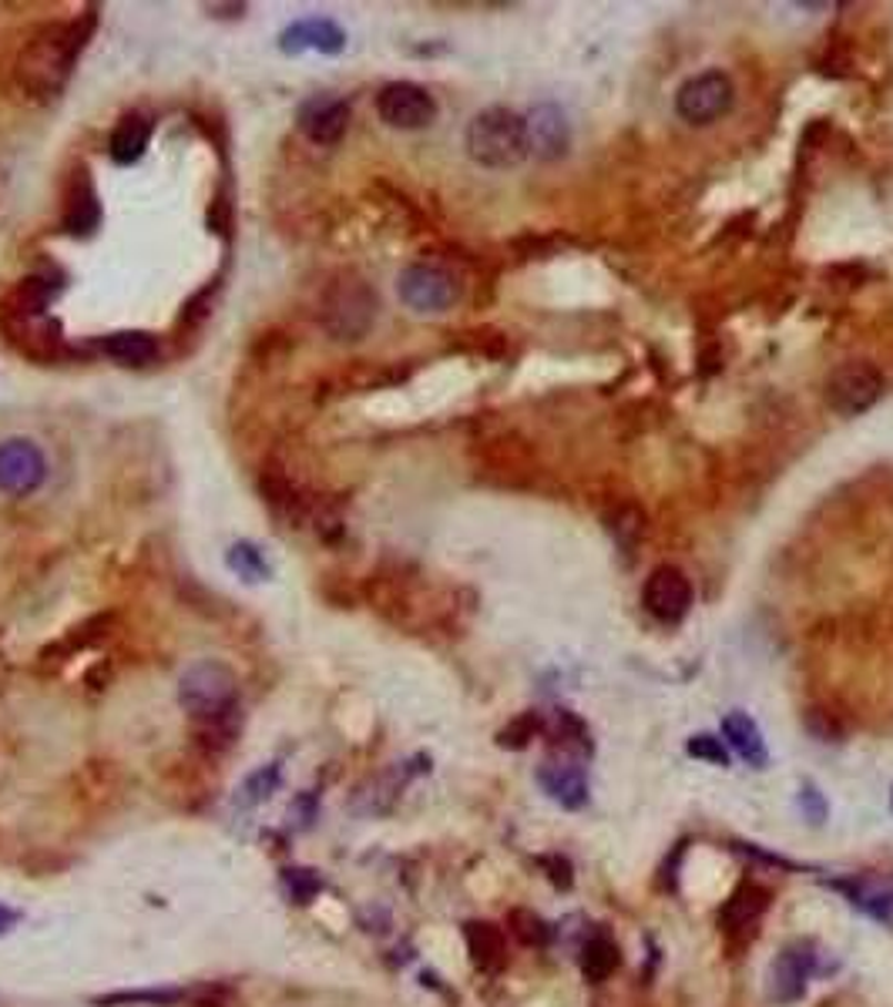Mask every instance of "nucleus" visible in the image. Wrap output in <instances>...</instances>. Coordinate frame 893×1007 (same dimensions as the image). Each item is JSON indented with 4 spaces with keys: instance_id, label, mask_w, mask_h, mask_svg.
Segmentation results:
<instances>
[{
    "instance_id": "f257e3e1",
    "label": "nucleus",
    "mask_w": 893,
    "mask_h": 1007,
    "mask_svg": "<svg viewBox=\"0 0 893 1007\" xmlns=\"http://www.w3.org/2000/svg\"><path fill=\"white\" fill-rule=\"evenodd\" d=\"M94 31V11L74 18V21H58L44 24L41 31L31 34L24 51L18 54V84L38 98L51 101L64 91L88 38Z\"/></svg>"
},
{
    "instance_id": "f03ea898",
    "label": "nucleus",
    "mask_w": 893,
    "mask_h": 1007,
    "mask_svg": "<svg viewBox=\"0 0 893 1007\" xmlns=\"http://www.w3.org/2000/svg\"><path fill=\"white\" fill-rule=\"evenodd\" d=\"M179 705L189 715L192 736H219L242 726L239 678L215 658H202L185 668L179 682Z\"/></svg>"
},
{
    "instance_id": "7ed1b4c3",
    "label": "nucleus",
    "mask_w": 893,
    "mask_h": 1007,
    "mask_svg": "<svg viewBox=\"0 0 893 1007\" xmlns=\"http://www.w3.org/2000/svg\"><path fill=\"white\" fill-rule=\"evenodd\" d=\"M468 155L481 165V169H518L528 155V121L524 114L511 111V108H484L471 118L468 134H464Z\"/></svg>"
},
{
    "instance_id": "20e7f679",
    "label": "nucleus",
    "mask_w": 893,
    "mask_h": 1007,
    "mask_svg": "<svg viewBox=\"0 0 893 1007\" xmlns=\"http://www.w3.org/2000/svg\"><path fill=\"white\" fill-rule=\"evenodd\" d=\"M380 313L377 290L357 272H337L320 296V323L337 343H357L363 340Z\"/></svg>"
},
{
    "instance_id": "39448f33",
    "label": "nucleus",
    "mask_w": 893,
    "mask_h": 1007,
    "mask_svg": "<svg viewBox=\"0 0 893 1007\" xmlns=\"http://www.w3.org/2000/svg\"><path fill=\"white\" fill-rule=\"evenodd\" d=\"M397 293L413 313H446L461 300V279L433 262H413L400 272Z\"/></svg>"
},
{
    "instance_id": "423d86ee",
    "label": "nucleus",
    "mask_w": 893,
    "mask_h": 1007,
    "mask_svg": "<svg viewBox=\"0 0 893 1007\" xmlns=\"http://www.w3.org/2000/svg\"><path fill=\"white\" fill-rule=\"evenodd\" d=\"M880 396H883V376L866 360L843 363L826 380V403L840 416H856L870 410Z\"/></svg>"
},
{
    "instance_id": "0eeeda50",
    "label": "nucleus",
    "mask_w": 893,
    "mask_h": 1007,
    "mask_svg": "<svg viewBox=\"0 0 893 1007\" xmlns=\"http://www.w3.org/2000/svg\"><path fill=\"white\" fill-rule=\"evenodd\" d=\"M732 98H735V88H732L729 74H722V71H702V74L689 78L679 88L675 111L689 124H712V121H719L732 108Z\"/></svg>"
},
{
    "instance_id": "6e6552de",
    "label": "nucleus",
    "mask_w": 893,
    "mask_h": 1007,
    "mask_svg": "<svg viewBox=\"0 0 893 1007\" xmlns=\"http://www.w3.org/2000/svg\"><path fill=\"white\" fill-rule=\"evenodd\" d=\"M48 477L44 451L28 437L0 441V494L31 497Z\"/></svg>"
},
{
    "instance_id": "1a4fd4ad",
    "label": "nucleus",
    "mask_w": 893,
    "mask_h": 1007,
    "mask_svg": "<svg viewBox=\"0 0 893 1007\" xmlns=\"http://www.w3.org/2000/svg\"><path fill=\"white\" fill-rule=\"evenodd\" d=\"M377 114L390 128L417 131L437 118V101L427 88H420L413 81H390L377 94Z\"/></svg>"
},
{
    "instance_id": "9d476101",
    "label": "nucleus",
    "mask_w": 893,
    "mask_h": 1007,
    "mask_svg": "<svg viewBox=\"0 0 893 1007\" xmlns=\"http://www.w3.org/2000/svg\"><path fill=\"white\" fill-rule=\"evenodd\" d=\"M645 612L662 625H679L692 608V582L675 564H659L642 588Z\"/></svg>"
},
{
    "instance_id": "9b49d317",
    "label": "nucleus",
    "mask_w": 893,
    "mask_h": 1007,
    "mask_svg": "<svg viewBox=\"0 0 893 1007\" xmlns=\"http://www.w3.org/2000/svg\"><path fill=\"white\" fill-rule=\"evenodd\" d=\"M816 957H820L816 944H810V940H796V944L783 947L780 957L770 967V980H766L770 984V997L776 1004L800 1000L803 990H806V980L816 974Z\"/></svg>"
},
{
    "instance_id": "f8f14e48",
    "label": "nucleus",
    "mask_w": 893,
    "mask_h": 1007,
    "mask_svg": "<svg viewBox=\"0 0 893 1007\" xmlns=\"http://www.w3.org/2000/svg\"><path fill=\"white\" fill-rule=\"evenodd\" d=\"M538 783L564 809H581L588 803V773L578 763V756H568V753L548 756L538 766Z\"/></svg>"
},
{
    "instance_id": "ddd939ff",
    "label": "nucleus",
    "mask_w": 893,
    "mask_h": 1007,
    "mask_svg": "<svg viewBox=\"0 0 893 1007\" xmlns=\"http://www.w3.org/2000/svg\"><path fill=\"white\" fill-rule=\"evenodd\" d=\"M300 131L313 141V145H337L350 128V101L317 94L300 104Z\"/></svg>"
},
{
    "instance_id": "4468645a",
    "label": "nucleus",
    "mask_w": 893,
    "mask_h": 1007,
    "mask_svg": "<svg viewBox=\"0 0 893 1007\" xmlns=\"http://www.w3.org/2000/svg\"><path fill=\"white\" fill-rule=\"evenodd\" d=\"M833 890H840L856 910L893 930V874H860L850 880H833Z\"/></svg>"
},
{
    "instance_id": "2eb2a0df",
    "label": "nucleus",
    "mask_w": 893,
    "mask_h": 1007,
    "mask_svg": "<svg viewBox=\"0 0 893 1007\" xmlns=\"http://www.w3.org/2000/svg\"><path fill=\"white\" fill-rule=\"evenodd\" d=\"M524 121H528L531 155L544 162H558L571 149V121L558 104H538Z\"/></svg>"
},
{
    "instance_id": "dca6fc26",
    "label": "nucleus",
    "mask_w": 893,
    "mask_h": 1007,
    "mask_svg": "<svg viewBox=\"0 0 893 1007\" xmlns=\"http://www.w3.org/2000/svg\"><path fill=\"white\" fill-rule=\"evenodd\" d=\"M279 48L285 54H303V51L340 54L347 48V31L330 18H303L279 34Z\"/></svg>"
},
{
    "instance_id": "f3484780",
    "label": "nucleus",
    "mask_w": 893,
    "mask_h": 1007,
    "mask_svg": "<svg viewBox=\"0 0 893 1007\" xmlns=\"http://www.w3.org/2000/svg\"><path fill=\"white\" fill-rule=\"evenodd\" d=\"M148 141H152V121H148L141 111H131L114 124V131L108 138V155L114 165L128 169V165L141 162V155L148 152Z\"/></svg>"
},
{
    "instance_id": "a211bd4d",
    "label": "nucleus",
    "mask_w": 893,
    "mask_h": 1007,
    "mask_svg": "<svg viewBox=\"0 0 893 1007\" xmlns=\"http://www.w3.org/2000/svg\"><path fill=\"white\" fill-rule=\"evenodd\" d=\"M722 736H725L722 743H729L732 753H739L753 769H763L770 763V753H766L760 726L753 723V715H746L742 708H735V712H729L722 718Z\"/></svg>"
},
{
    "instance_id": "6ab92c4d",
    "label": "nucleus",
    "mask_w": 893,
    "mask_h": 1007,
    "mask_svg": "<svg viewBox=\"0 0 893 1007\" xmlns=\"http://www.w3.org/2000/svg\"><path fill=\"white\" fill-rule=\"evenodd\" d=\"M94 350L121 366H144L159 356V340L144 330H121V333L94 340Z\"/></svg>"
},
{
    "instance_id": "aec40b11",
    "label": "nucleus",
    "mask_w": 893,
    "mask_h": 1007,
    "mask_svg": "<svg viewBox=\"0 0 893 1007\" xmlns=\"http://www.w3.org/2000/svg\"><path fill=\"white\" fill-rule=\"evenodd\" d=\"M64 232L71 235H91L101 222V205H98V195H94V185L88 179V172H74V189L64 202Z\"/></svg>"
},
{
    "instance_id": "412c9836",
    "label": "nucleus",
    "mask_w": 893,
    "mask_h": 1007,
    "mask_svg": "<svg viewBox=\"0 0 893 1007\" xmlns=\"http://www.w3.org/2000/svg\"><path fill=\"white\" fill-rule=\"evenodd\" d=\"M766 907H770V890H766V887H760V884H742V887L732 894V900L722 907L719 924H722V930L739 934L742 927H753V924L766 914Z\"/></svg>"
},
{
    "instance_id": "4be33fe9",
    "label": "nucleus",
    "mask_w": 893,
    "mask_h": 1007,
    "mask_svg": "<svg viewBox=\"0 0 893 1007\" xmlns=\"http://www.w3.org/2000/svg\"><path fill=\"white\" fill-rule=\"evenodd\" d=\"M464 940H468V954L474 960V967L481 970H501L508 960V944L501 927L488 924V920H471L464 924Z\"/></svg>"
},
{
    "instance_id": "5701e85b",
    "label": "nucleus",
    "mask_w": 893,
    "mask_h": 1007,
    "mask_svg": "<svg viewBox=\"0 0 893 1007\" xmlns=\"http://www.w3.org/2000/svg\"><path fill=\"white\" fill-rule=\"evenodd\" d=\"M619 964H622V954H619L615 940H609V937H591L581 950V974L594 984L609 980L619 970Z\"/></svg>"
},
{
    "instance_id": "b1692460",
    "label": "nucleus",
    "mask_w": 893,
    "mask_h": 1007,
    "mask_svg": "<svg viewBox=\"0 0 893 1007\" xmlns=\"http://www.w3.org/2000/svg\"><path fill=\"white\" fill-rule=\"evenodd\" d=\"M225 564H229V571H235L239 578L249 582V585H259V582L272 578V564L265 561V554L252 541H235L225 554Z\"/></svg>"
},
{
    "instance_id": "393cba45",
    "label": "nucleus",
    "mask_w": 893,
    "mask_h": 1007,
    "mask_svg": "<svg viewBox=\"0 0 893 1007\" xmlns=\"http://www.w3.org/2000/svg\"><path fill=\"white\" fill-rule=\"evenodd\" d=\"M275 786H279V766H262V769H255V773H252V776L242 783V789H239L235 803H242V806H255V803L269 799V796L275 793Z\"/></svg>"
},
{
    "instance_id": "a878e982",
    "label": "nucleus",
    "mask_w": 893,
    "mask_h": 1007,
    "mask_svg": "<svg viewBox=\"0 0 893 1007\" xmlns=\"http://www.w3.org/2000/svg\"><path fill=\"white\" fill-rule=\"evenodd\" d=\"M511 930H514V937H518L521 944H528V947H541V944H548V937H551L548 924H544L538 914H531V910H514V914H511Z\"/></svg>"
},
{
    "instance_id": "bb28decb",
    "label": "nucleus",
    "mask_w": 893,
    "mask_h": 1007,
    "mask_svg": "<svg viewBox=\"0 0 893 1007\" xmlns=\"http://www.w3.org/2000/svg\"><path fill=\"white\" fill-rule=\"evenodd\" d=\"M282 880H285V887H289V897L295 900V904H310L320 890H323V880L313 874V870H303V867H292V870H285L282 874Z\"/></svg>"
},
{
    "instance_id": "cd10ccee",
    "label": "nucleus",
    "mask_w": 893,
    "mask_h": 1007,
    "mask_svg": "<svg viewBox=\"0 0 893 1007\" xmlns=\"http://www.w3.org/2000/svg\"><path fill=\"white\" fill-rule=\"evenodd\" d=\"M541 729H544V723H541V718H538L534 712H528V715H521L518 723H511V726L498 736V743L508 746V749H521V746H528Z\"/></svg>"
},
{
    "instance_id": "c85d7f7f",
    "label": "nucleus",
    "mask_w": 893,
    "mask_h": 1007,
    "mask_svg": "<svg viewBox=\"0 0 893 1007\" xmlns=\"http://www.w3.org/2000/svg\"><path fill=\"white\" fill-rule=\"evenodd\" d=\"M689 756H692V759H705V763H712V766H725V763H729L725 743L715 739V736H705V733H699V736L689 739Z\"/></svg>"
},
{
    "instance_id": "c756f323",
    "label": "nucleus",
    "mask_w": 893,
    "mask_h": 1007,
    "mask_svg": "<svg viewBox=\"0 0 893 1007\" xmlns=\"http://www.w3.org/2000/svg\"><path fill=\"white\" fill-rule=\"evenodd\" d=\"M800 809H803L806 823H813V826H823L826 816H830V803H826V796L813 783H803V789H800Z\"/></svg>"
},
{
    "instance_id": "7c9ffc66",
    "label": "nucleus",
    "mask_w": 893,
    "mask_h": 1007,
    "mask_svg": "<svg viewBox=\"0 0 893 1007\" xmlns=\"http://www.w3.org/2000/svg\"><path fill=\"white\" fill-rule=\"evenodd\" d=\"M185 994L182 990H134V994H108V997H98V1004H138V1000H148V1004H175L182 1000Z\"/></svg>"
},
{
    "instance_id": "2f4dec72",
    "label": "nucleus",
    "mask_w": 893,
    "mask_h": 1007,
    "mask_svg": "<svg viewBox=\"0 0 893 1007\" xmlns=\"http://www.w3.org/2000/svg\"><path fill=\"white\" fill-rule=\"evenodd\" d=\"M541 867L548 870V880H551L558 890H568V887L574 884V870H571V863H568L564 856H544V859H541Z\"/></svg>"
},
{
    "instance_id": "473e14b6",
    "label": "nucleus",
    "mask_w": 893,
    "mask_h": 1007,
    "mask_svg": "<svg viewBox=\"0 0 893 1007\" xmlns=\"http://www.w3.org/2000/svg\"><path fill=\"white\" fill-rule=\"evenodd\" d=\"M18 920H21V914H18V910H11V907L0 904V934H8V930L18 924Z\"/></svg>"
},
{
    "instance_id": "72a5a7b5",
    "label": "nucleus",
    "mask_w": 893,
    "mask_h": 1007,
    "mask_svg": "<svg viewBox=\"0 0 893 1007\" xmlns=\"http://www.w3.org/2000/svg\"><path fill=\"white\" fill-rule=\"evenodd\" d=\"M890 806H893V799H890Z\"/></svg>"
}]
</instances>
